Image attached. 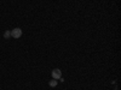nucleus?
<instances>
[{"label":"nucleus","instance_id":"2","mask_svg":"<svg viewBox=\"0 0 121 90\" xmlns=\"http://www.w3.org/2000/svg\"><path fill=\"white\" fill-rule=\"evenodd\" d=\"M51 76H52V79H58L62 77V71H60L59 68H53L52 72H51Z\"/></svg>","mask_w":121,"mask_h":90},{"label":"nucleus","instance_id":"1","mask_svg":"<svg viewBox=\"0 0 121 90\" xmlns=\"http://www.w3.org/2000/svg\"><path fill=\"white\" fill-rule=\"evenodd\" d=\"M22 36V29H19V28H15L11 30V37L13 38H19Z\"/></svg>","mask_w":121,"mask_h":90},{"label":"nucleus","instance_id":"3","mask_svg":"<svg viewBox=\"0 0 121 90\" xmlns=\"http://www.w3.org/2000/svg\"><path fill=\"white\" fill-rule=\"evenodd\" d=\"M57 84H58L57 79H51V81L48 82V85L51 86V88H56V86H57Z\"/></svg>","mask_w":121,"mask_h":90},{"label":"nucleus","instance_id":"4","mask_svg":"<svg viewBox=\"0 0 121 90\" xmlns=\"http://www.w3.org/2000/svg\"><path fill=\"white\" fill-rule=\"evenodd\" d=\"M10 37H11V31H9V30H6V31L4 33V38H10Z\"/></svg>","mask_w":121,"mask_h":90}]
</instances>
